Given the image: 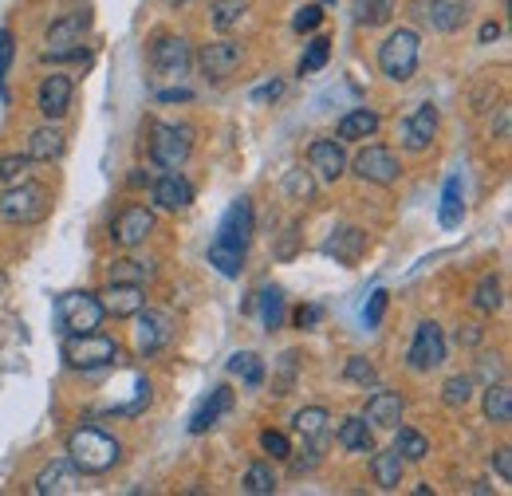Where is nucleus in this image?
Listing matches in <instances>:
<instances>
[{
    "mask_svg": "<svg viewBox=\"0 0 512 496\" xmlns=\"http://www.w3.org/2000/svg\"><path fill=\"white\" fill-rule=\"evenodd\" d=\"M123 457V445L111 434L95 430V426H79L75 434L67 437V461L87 473V477H99V473H111Z\"/></svg>",
    "mask_w": 512,
    "mask_h": 496,
    "instance_id": "f257e3e1",
    "label": "nucleus"
},
{
    "mask_svg": "<svg viewBox=\"0 0 512 496\" xmlns=\"http://www.w3.org/2000/svg\"><path fill=\"white\" fill-rule=\"evenodd\" d=\"M64 359L75 371H99L119 363V343L99 331H71V339L64 343Z\"/></svg>",
    "mask_w": 512,
    "mask_h": 496,
    "instance_id": "f03ea898",
    "label": "nucleus"
},
{
    "mask_svg": "<svg viewBox=\"0 0 512 496\" xmlns=\"http://www.w3.org/2000/svg\"><path fill=\"white\" fill-rule=\"evenodd\" d=\"M48 189L36 186V182H16V186H4L0 197V217L8 225H36L48 217Z\"/></svg>",
    "mask_w": 512,
    "mask_h": 496,
    "instance_id": "7ed1b4c3",
    "label": "nucleus"
},
{
    "mask_svg": "<svg viewBox=\"0 0 512 496\" xmlns=\"http://www.w3.org/2000/svg\"><path fill=\"white\" fill-rule=\"evenodd\" d=\"M418 32L414 28H398V32H390L383 40V48H379V67H383L386 79H394V83H406V79H414V71H418Z\"/></svg>",
    "mask_w": 512,
    "mask_h": 496,
    "instance_id": "20e7f679",
    "label": "nucleus"
},
{
    "mask_svg": "<svg viewBox=\"0 0 512 496\" xmlns=\"http://www.w3.org/2000/svg\"><path fill=\"white\" fill-rule=\"evenodd\" d=\"M193 150V130L190 126H174V123H158L154 126V138H150V162L162 166V170H182L186 158Z\"/></svg>",
    "mask_w": 512,
    "mask_h": 496,
    "instance_id": "39448f33",
    "label": "nucleus"
},
{
    "mask_svg": "<svg viewBox=\"0 0 512 496\" xmlns=\"http://www.w3.org/2000/svg\"><path fill=\"white\" fill-rule=\"evenodd\" d=\"M406 359H410V371H418V374L438 371V367L446 363V335H442V327H438L434 319L418 323V331H414V343H410Z\"/></svg>",
    "mask_w": 512,
    "mask_h": 496,
    "instance_id": "423d86ee",
    "label": "nucleus"
},
{
    "mask_svg": "<svg viewBox=\"0 0 512 496\" xmlns=\"http://www.w3.org/2000/svg\"><path fill=\"white\" fill-rule=\"evenodd\" d=\"M253 205H249V197H237L225 213H221V225H217V241L229 248H241V252H249L253 245Z\"/></svg>",
    "mask_w": 512,
    "mask_h": 496,
    "instance_id": "0eeeda50",
    "label": "nucleus"
},
{
    "mask_svg": "<svg viewBox=\"0 0 512 496\" xmlns=\"http://www.w3.org/2000/svg\"><path fill=\"white\" fill-rule=\"evenodd\" d=\"M355 174L371 186H394L402 178V162L390 146H367L359 158H355Z\"/></svg>",
    "mask_w": 512,
    "mask_h": 496,
    "instance_id": "6e6552de",
    "label": "nucleus"
},
{
    "mask_svg": "<svg viewBox=\"0 0 512 496\" xmlns=\"http://www.w3.org/2000/svg\"><path fill=\"white\" fill-rule=\"evenodd\" d=\"M56 311L64 319L67 331H95L103 323V308H99V296H87V292H67L56 300Z\"/></svg>",
    "mask_w": 512,
    "mask_h": 496,
    "instance_id": "1a4fd4ad",
    "label": "nucleus"
},
{
    "mask_svg": "<svg viewBox=\"0 0 512 496\" xmlns=\"http://www.w3.org/2000/svg\"><path fill=\"white\" fill-rule=\"evenodd\" d=\"M434 134H438V107H434V103H422L414 115H406V119L398 123V138H402V146H406L410 154L430 150Z\"/></svg>",
    "mask_w": 512,
    "mask_h": 496,
    "instance_id": "9d476101",
    "label": "nucleus"
},
{
    "mask_svg": "<svg viewBox=\"0 0 512 496\" xmlns=\"http://www.w3.org/2000/svg\"><path fill=\"white\" fill-rule=\"evenodd\" d=\"M241 60H245V48H241V44H233V40H217V44H205V48H201L197 67H201L205 79L221 83V79H229V75L241 67Z\"/></svg>",
    "mask_w": 512,
    "mask_h": 496,
    "instance_id": "9b49d317",
    "label": "nucleus"
},
{
    "mask_svg": "<svg viewBox=\"0 0 512 496\" xmlns=\"http://www.w3.org/2000/svg\"><path fill=\"white\" fill-rule=\"evenodd\" d=\"M150 233H154V213H150L146 205H127V209L119 213L115 229H111V241L119 248H138Z\"/></svg>",
    "mask_w": 512,
    "mask_h": 496,
    "instance_id": "f8f14e48",
    "label": "nucleus"
},
{
    "mask_svg": "<svg viewBox=\"0 0 512 496\" xmlns=\"http://www.w3.org/2000/svg\"><path fill=\"white\" fill-rule=\"evenodd\" d=\"M190 44L182 40V36H158L154 40V48H150V63H154V71L158 75H186L190 71Z\"/></svg>",
    "mask_w": 512,
    "mask_h": 496,
    "instance_id": "ddd939ff",
    "label": "nucleus"
},
{
    "mask_svg": "<svg viewBox=\"0 0 512 496\" xmlns=\"http://www.w3.org/2000/svg\"><path fill=\"white\" fill-rule=\"evenodd\" d=\"M134 319H138V351H142V355H154V351H162V347L170 343L174 323H170V315H166V311L142 308Z\"/></svg>",
    "mask_w": 512,
    "mask_h": 496,
    "instance_id": "4468645a",
    "label": "nucleus"
},
{
    "mask_svg": "<svg viewBox=\"0 0 512 496\" xmlns=\"http://www.w3.org/2000/svg\"><path fill=\"white\" fill-rule=\"evenodd\" d=\"M154 205L166 209V213H186L193 205V186L178 170H166V174L154 182Z\"/></svg>",
    "mask_w": 512,
    "mask_h": 496,
    "instance_id": "2eb2a0df",
    "label": "nucleus"
},
{
    "mask_svg": "<svg viewBox=\"0 0 512 496\" xmlns=\"http://www.w3.org/2000/svg\"><path fill=\"white\" fill-rule=\"evenodd\" d=\"M99 308L103 315H115V319H130L146 308V296H142V284H107L103 296H99Z\"/></svg>",
    "mask_w": 512,
    "mask_h": 496,
    "instance_id": "dca6fc26",
    "label": "nucleus"
},
{
    "mask_svg": "<svg viewBox=\"0 0 512 496\" xmlns=\"http://www.w3.org/2000/svg\"><path fill=\"white\" fill-rule=\"evenodd\" d=\"M36 107H40V115H44L48 123L64 119L67 107H71V79H67V75H48V79L40 83V91H36Z\"/></svg>",
    "mask_w": 512,
    "mask_h": 496,
    "instance_id": "f3484780",
    "label": "nucleus"
},
{
    "mask_svg": "<svg viewBox=\"0 0 512 496\" xmlns=\"http://www.w3.org/2000/svg\"><path fill=\"white\" fill-rule=\"evenodd\" d=\"M308 166L320 174L323 182H339L347 174V154H343V146L335 138H320L308 150Z\"/></svg>",
    "mask_w": 512,
    "mask_h": 496,
    "instance_id": "a211bd4d",
    "label": "nucleus"
},
{
    "mask_svg": "<svg viewBox=\"0 0 512 496\" xmlns=\"http://www.w3.org/2000/svg\"><path fill=\"white\" fill-rule=\"evenodd\" d=\"M87 28H91V16H87V12H71V16H64V20H56V24L48 28V52H44V56L79 48Z\"/></svg>",
    "mask_w": 512,
    "mask_h": 496,
    "instance_id": "6ab92c4d",
    "label": "nucleus"
},
{
    "mask_svg": "<svg viewBox=\"0 0 512 496\" xmlns=\"http://www.w3.org/2000/svg\"><path fill=\"white\" fill-rule=\"evenodd\" d=\"M229 410H233V390H229V386H213V390H209V398L197 406V414L190 418V434H205V430H213Z\"/></svg>",
    "mask_w": 512,
    "mask_h": 496,
    "instance_id": "aec40b11",
    "label": "nucleus"
},
{
    "mask_svg": "<svg viewBox=\"0 0 512 496\" xmlns=\"http://www.w3.org/2000/svg\"><path fill=\"white\" fill-rule=\"evenodd\" d=\"M79 469L71 465V461H52V465H44L40 469V477H36V493L40 496H60V493H75L79 489Z\"/></svg>",
    "mask_w": 512,
    "mask_h": 496,
    "instance_id": "412c9836",
    "label": "nucleus"
},
{
    "mask_svg": "<svg viewBox=\"0 0 512 496\" xmlns=\"http://www.w3.org/2000/svg\"><path fill=\"white\" fill-rule=\"evenodd\" d=\"M323 252H327V256H335L339 264L355 268V264L363 260V252H367V233H363V229H355V225H347V229H339L335 237H327Z\"/></svg>",
    "mask_w": 512,
    "mask_h": 496,
    "instance_id": "4be33fe9",
    "label": "nucleus"
},
{
    "mask_svg": "<svg viewBox=\"0 0 512 496\" xmlns=\"http://www.w3.org/2000/svg\"><path fill=\"white\" fill-rule=\"evenodd\" d=\"M402 410H406V402L394 390H375L367 398V422L379 426V430H394L402 422Z\"/></svg>",
    "mask_w": 512,
    "mask_h": 496,
    "instance_id": "5701e85b",
    "label": "nucleus"
},
{
    "mask_svg": "<svg viewBox=\"0 0 512 496\" xmlns=\"http://www.w3.org/2000/svg\"><path fill=\"white\" fill-rule=\"evenodd\" d=\"M375 134H379V115L367 111V107L343 115L339 126H335V138H339V142H359V138H375Z\"/></svg>",
    "mask_w": 512,
    "mask_h": 496,
    "instance_id": "b1692460",
    "label": "nucleus"
},
{
    "mask_svg": "<svg viewBox=\"0 0 512 496\" xmlns=\"http://www.w3.org/2000/svg\"><path fill=\"white\" fill-rule=\"evenodd\" d=\"M64 154V130L60 126H40V130H32V138H28V158L32 162H52V158H60Z\"/></svg>",
    "mask_w": 512,
    "mask_h": 496,
    "instance_id": "393cba45",
    "label": "nucleus"
},
{
    "mask_svg": "<svg viewBox=\"0 0 512 496\" xmlns=\"http://www.w3.org/2000/svg\"><path fill=\"white\" fill-rule=\"evenodd\" d=\"M430 24L438 32H457L469 20V0H430Z\"/></svg>",
    "mask_w": 512,
    "mask_h": 496,
    "instance_id": "a878e982",
    "label": "nucleus"
},
{
    "mask_svg": "<svg viewBox=\"0 0 512 496\" xmlns=\"http://www.w3.org/2000/svg\"><path fill=\"white\" fill-rule=\"evenodd\" d=\"M335 441H339L347 453H371V449H375V437H371L367 418H343L339 430H335Z\"/></svg>",
    "mask_w": 512,
    "mask_h": 496,
    "instance_id": "bb28decb",
    "label": "nucleus"
},
{
    "mask_svg": "<svg viewBox=\"0 0 512 496\" xmlns=\"http://www.w3.org/2000/svg\"><path fill=\"white\" fill-rule=\"evenodd\" d=\"M371 453H375V449H371ZM371 469H375V485L390 493V489H398V485H402V469H406V461H402V457H398V449L390 445V449H383V453H375V457H371Z\"/></svg>",
    "mask_w": 512,
    "mask_h": 496,
    "instance_id": "cd10ccee",
    "label": "nucleus"
},
{
    "mask_svg": "<svg viewBox=\"0 0 512 496\" xmlns=\"http://www.w3.org/2000/svg\"><path fill=\"white\" fill-rule=\"evenodd\" d=\"M485 418L493 426H509L512 422V390L505 382H489V390H485Z\"/></svg>",
    "mask_w": 512,
    "mask_h": 496,
    "instance_id": "c85d7f7f",
    "label": "nucleus"
},
{
    "mask_svg": "<svg viewBox=\"0 0 512 496\" xmlns=\"http://www.w3.org/2000/svg\"><path fill=\"white\" fill-rule=\"evenodd\" d=\"M351 12H355V24L363 28H383L394 16V0H351Z\"/></svg>",
    "mask_w": 512,
    "mask_h": 496,
    "instance_id": "c756f323",
    "label": "nucleus"
},
{
    "mask_svg": "<svg viewBox=\"0 0 512 496\" xmlns=\"http://www.w3.org/2000/svg\"><path fill=\"white\" fill-rule=\"evenodd\" d=\"M327 422H331V414H327L323 406H308V410H300V414L292 418V430L304 437V441H323Z\"/></svg>",
    "mask_w": 512,
    "mask_h": 496,
    "instance_id": "7c9ffc66",
    "label": "nucleus"
},
{
    "mask_svg": "<svg viewBox=\"0 0 512 496\" xmlns=\"http://www.w3.org/2000/svg\"><path fill=\"white\" fill-rule=\"evenodd\" d=\"M465 217V201H461V178H449L442 189V209H438V221L442 229H457Z\"/></svg>",
    "mask_w": 512,
    "mask_h": 496,
    "instance_id": "2f4dec72",
    "label": "nucleus"
},
{
    "mask_svg": "<svg viewBox=\"0 0 512 496\" xmlns=\"http://www.w3.org/2000/svg\"><path fill=\"white\" fill-rule=\"evenodd\" d=\"M229 374H237L249 390H256V386H264V359L253 355V351H237V355L229 359Z\"/></svg>",
    "mask_w": 512,
    "mask_h": 496,
    "instance_id": "473e14b6",
    "label": "nucleus"
},
{
    "mask_svg": "<svg viewBox=\"0 0 512 496\" xmlns=\"http://www.w3.org/2000/svg\"><path fill=\"white\" fill-rule=\"evenodd\" d=\"M256 308H260V323H264V331L284 327V292H280V288H260Z\"/></svg>",
    "mask_w": 512,
    "mask_h": 496,
    "instance_id": "72a5a7b5",
    "label": "nucleus"
},
{
    "mask_svg": "<svg viewBox=\"0 0 512 496\" xmlns=\"http://www.w3.org/2000/svg\"><path fill=\"white\" fill-rule=\"evenodd\" d=\"M394 449H398L402 461H426V457H430V441H426V434H418V430H410V426H398Z\"/></svg>",
    "mask_w": 512,
    "mask_h": 496,
    "instance_id": "f704fd0d",
    "label": "nucleus"
},
{
    "mask_svg": "<svg viewBox=\"0 0 512 496\" xmlns=\"http://www.w3.org/2000/svg\"><path fill=\"white\" fill-rule=\"evenodd\" d=\"M209 264H213L221 276L237 280V276H241V268H245V252H241V248L221 245V241H213V245H209Z\"/></svg>",
    "mask_w": 512,
    "mask_h": 496,
    "instance_id": "c9c22d12",
    "label": "nucleus"
},
{
    "mask_svg": "<svg viewBox=\"0 0 512 496\" xmlns=\"http://www.w3.org/2000/svg\"><path fill=\"white\" fill-rule=\"evenodd\" d=\"M245 493L249 496H272L276 493V473H272V465H264V461H256L249 465V473H245Z\"/></svg>",
    "mask_w": 512,
    "mask_h": 496,
    "instance_id": "e433bc0d",
    "label": "nucleus"
},
{
    "mask_svg": "<svg viewBox=\"0 0 512 496\" xmlns=\"http://www.w3.org/2000/svg\"><path fill=\"white\" fill-rule=\"evenodd\" d=\"M111 284H142L146 276H150V268L142 264V260H130V256H123V260H111Z\"/></svg>",
    "mask_w": 512,
    "mask_h": 496,
    "instance_id": "4c0bfd02",
    "label": "nucleus"
},
{
    "mask_svg": "<svg viewBox=\"0 0 512 496\" xmlns=\"http://www.w3.org/2000/svg\"><path fill=\"white\" fill-rule=\"evenodd\" d=\"M284 193H288L292 201H312V197H316V178H312V170H288V174H284Z\"/></svg>",
    "mask_w": 512,
    "mask_h": 496,
    "instance_id": "58836bf2",
    "label": "nucleus"
},
{
    "mask_svg": "<svg viewBox=\"0 0 512 496\" xmlns=\"http://www.w3.org/2000/svg\"><path fill=\"white\" fill-rule=\"evenodd\" d=\"M473 308L481 311V315H493V311L501 308V280H497V276H485V280L477 284V292H473Z\"/></svg>",
    "mask_w": 512,
    "mask_h": 496,
    "instance_id": "ea45409f",
    "label": "nucleus"
},
{
    "mask_svg": "<svg viewBox=\"0 0 512 496\" xmlns=\"http://www.w3.org/2000/svg\"><path fill=\"white\" fill-rule=\"evenodd\" d=\"M28 170H32V158H28V154H4V158H0V182H4V186L28 182Z\"/></svg>",
    "mask_w": 512,
    "mask_h": 496,
    "instance_id": "a19ab883",
    "label": "nucleus"
},
{
    "mask_svg": "<svg viewBox=\"0 0 512 496\" xmlns=\"http://www.w3.org/2000/svg\"><path fill=\"white\" fill-rule=\"evenodd\" d=\"M249 12V4L245 0H217L213 4V24L225 32V28H233V24H241V16Z\"/></svg>",
    "mask_w": 512,
    "mask_h": 496,
    "instance_id": "79ce46f5",
    "label": "nucleus"
},
{
    "mask_svg": "<svg viewBox=\"0 0 512 496\" xmlns=\"http://www.w3.org/2000/svg\"><path fill=\"white\" fill-rule=\"evenodd\" d=\"M469 398H473V378H469V374H457V378H449L446 386H442V402L453 406V410L465 406Z\"/></svg>",
    "mask_w": 512,
    "mask_h": 496,
    "instance_id": "37998d69",
    "label": "nucleus"
},
{
    "mask_svg": "<svg viewBox=\"0 0 512 496\" xmlns=\"http://www.w3.org/2000/svg\"><path fill=\"white\" fill-rule=\"evenodd\" d=\"M331 56V40L327 36H316L312 44H308V52L300 56V75H312V71H320L323 63Z\"/></svg>",
    "mask_w": 512,
    "mask_h": 496,
    "instance_id": "c03bdc74",
    "label": "nucleus"
},
{
    "mask_svg": "<svg viewBox=\"0 0 512 496\" xmlns=\"http://www.w3.org/2000/svg\"><path fill=\"white\" fill-rule=\"evenodd\" d=\"M343 378L355 382V386H375V382H379V371H375V363H367L363 355H355V359H347Z\"/></svg>",
    "mask_w": 512,
    "mask_h": 496,
    "instance_id": "a18cd8bd",
    "label": "nucleus"
},
{
    "mask_svg": "<svg viewBox=\"0 0 512 496\" xmlns=\"http://www.w3.org/2000/svg\"><path fill=\"white\" fill-rule=\"evenodd\" d=\"M260 449H264V453H272L276 461H288L292 441H288L284 434H276V430H264V434H260Z\"/></svg>",
    "mask_w": 512,
    "mask_h": 496,
    "instance_id": "49530a36",
    "label": "nucleus"
},
{
    "mask_svg": "<svg viewBox=\"0 0 512 496\" xmlns=\"http://www.w3.org/2000/svg\"><path fill=\"white\" fill-rule=\"evenodd\" d=\"M323 24V8L320 4H304L300 12H296V20H292V28L296 32H316Z\"/></svg>",
    "mask_w": 512,
    "mask_h": 496,
    "instance_id": "de8ad7c7",
    "label": "nucleus"
},
{
    "mask_svg": "<svg viewBox=\"0 0 512 496\" xmlns=\"http://www.w3.org/2000/svg\"><path fill=\"white\" fill-rule=\"evenodd\" d=\"M386 304H390V296H386L383 288H379V292H371V304L363 308V323H367V327H379V323H383V315H386Z\"/></svg>",
    "mask_w": 512,
    "mask_h": 496,
    "instance_id": "09e8293b",
    "label": "nucleus"
},
{
    "mask_svg": "<svg viewBox=\"0 0 512 496\" xmlns=\"http://www.w3.org/2000/svg\"><path fill=\"white\" fill-rule=\"evenodd\" d=\"M320 323H323L320 304H300V308H296V327H300V331H312V327H320Z\"/></svg>",
    "mask_w": 512,
    "mask_h": 496,
    "instance_id": "8fccbe9b",
    "label": "nucleus"
},
{
    "mask_svg": "<svg viewBox=\"0 0 512 496\" xmlns=\"http://www.w3.org/2000/svg\"><path fill=\"white\" fill-rule=\"evenodd\" d=\"M16 56V44H12V32L8 28H0V79L8 75V63Z\"/></svg>",
    "mask_w": 512,
    "mask_h": 496,
    "instance_id": "3c124183",
    "label": "nucleus"
},
{
    "mask_svg": "<svg viewBox=\"0 0 512 496\" xmlns=\"http://www.w3.org/2000/svg\"><path fill=\"white\" fill-rule=\"evenodd\" d=\"M493 465H497V477H501V481H512V449H497Z\"/></svg>",
    "mask_w": 512,
    "mask_h": 496,
    "instance_id": "603ef678",
    "label": "nucleus"
},
{
    "mask_svg": "<svg viewBox=\"0 0 512 496\" xmlns=\"http://www.w3.org/2000/svg\"><path fill=\"white\" fill-rule=\"evenodd\" d=\"M296 237H300V229H296V225H288V237L276 245V256H280V260H288V256L296 252Z\"/></svg>",
    "mask_w": 512,
    "mask_h": 496,
    "instance_id": "864d4df0",
    "label": "nucleus"
},
{
    "mask_svg": "<svg viewBox=\"0 0 512 496\" xmlns=\"http://www.w3.org/2000/svg\"><path fill=\"white\" fill-rule=\"evenodd\" d=\"M280 91H284V83L280 79H272V83H264V87H256L253 99L256 103H264V99H280Z\"/></svg>",
    "mask_w": 512,
    "mask_h": 496,
    "instance_id": "5fc2aeb1",
    "label": "nucleus"
},
{
    "mask_svg": "<svg viewBox=\"0 0 512 496\" xmlns=\"http://www.w3.org/2000/svg\"><path fill=\"white\" fill-rule=\"evenodd\" d=\"M497 36H501V24H497V20H489V24H481V32H477V40H481V44H493Z\"/></svg>",
    "mask_w": 512,
    "mask_h": 496,
    "instance_id": "6e6d98bb",
    "label": "nucleus"
},
{
    "mask_svg": "<svg viewBox=\"0 0 512 496\" xmlns=\"http://www.w3.org/2000/svg\"><path fill=\"white\" fill-rule=\"evenodd\" d=\"M158 99H162V103H178V99L186 103V99H190V91H186V87H178V91H162Z\"/></svg>",
    "mask_w": 512,
    "mask_h": 496,
    "instance_id": "4d7b16f0",
    "label": "nucleus"
},
{
    "mask_svg": "<svg viewBox=\"0 0 512 496\" xmlns=\"http://www.w3.org/2000/svg\"><path fill=\"white\" fill-rule=\"evenodd\" d=\"M497 138H509V111H501V119H497Z\"/></svg>",
    "mask_w": 512,
    "mask_h": 496,
    "instance_id": "13d9d810",
    "label": "nucleus"
},
{
    "mask_svg": "<svg viewBox=\"0 0 512 496\" xmlns=\"http://www.w3.org/2000/svg\"><path fill=\"white\" fill-rule=\"evenodd\" d=\"M323 4H335V0H323Z\"/></svg>",
    "mask_w": 512,
    "mask_h": 496,
    "instance_id": "bf43d9fd",
    "label": "nucleus"
},
{
    "mask_svg": "<svg viewBox=\"0 0 512 496\" xmlns=\"http://www.w3.org/2000/svg\"><path fill=\"white\" fill-rule=\"evenodd\" d=\"M178 4H182V0H178Z\"/></svg>",
    "mask_w": 512,
    "mask_h": 496,
    "instance_id": "052dcab7",
    "label": "nucleus"
}]
</instances>
